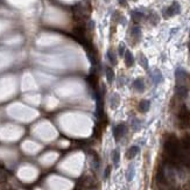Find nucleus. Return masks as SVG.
<instances>
[{
    "label": "nucleus",
    "mask_w": 190,
    "mask_h": 190,
    "mask_svg": "<svg viewBox=\"0 0 190 190\" xmlns=\"http://www.w3.org/2000/svg\"><path fill=\"white\" fill-rule=\"evenodd\" d=\"M113 163L114 166H118V163H119V152L118 151H114L113 152Z\"/></svg>",
    "instance_id": "nucleus-13"
},
{
    "label": "nucleus",
    "mask_w": 190,
    "mask_h": 190,
    "mask_svg": "<svg viewBox=\"0 0 190 190\" xmlns=\"http://www.w3.org/2000/svg\"><path fill=\"white\" fill-rule=\"evenodd\" d=\"M106 77H107V80H109L110 83H112V82H113L114 73L111 68H107V69H106Z\"/></svg>",
    "instance_id": "nucleus-12"
},
{
    "label": "nucleus",
    "mask_w": 190,
    "mask_h": 190,
    "mask_svg": "<svg viewBox=\"0 0 190 190\" xmlns=\"http://www.w3.org/2000/svg\"><path fill=\"white\" fill-rule=\"evenodd\" d=\"M189 50H190V42H189Z\"/></svg>",
    "instance_id": "nucleus-22"
},
{
    "label": "nucleus",
    "mask_w": 190,
    "mask_h": 190,
    "mask_svg": "<svg viewBox=\"0 0 190 190\" xmlns=\"http://www.w3.org/2000/svg\"><path fill=\"white\" fill-rule=\"evenodd\" d=\"M133 174H134L133 167H130V169L127 171V180H128V181H131V180L133 178Z\"/></svg>",
    "instance_id": "nucleus-17"
},
{
    "label": "nucleus",
    "mask_w": 190,
    "mask_h": 190,
    "mask_svg": "<svg viewBox=\"0 0 190 190\" xmlns=\"http://www.w3.org/2000/svg\"><path fill=\"white\" fill-rule=\"evenodd\" d=\"M125 133H126V126H125L124 124H120V125H118V126L114 127L113 134H114V139H115L117 141L120 140V139L124 136Z\"/></svg>",
    "instance_id": "nucleus-2"
},
{
    "label": "nucleus",
    "mask_w": 190,
    "mask_h": 190,
    "mask_svg": "<svg viewBox=\"0 0 190 190\" xmlns=\"http://www.w3.org/2000/svg\"><path fill=\"white\" fill-rule=\"evenodd\" d=\"M149 106H151V103L148 100H141L139 103V111L145 113V112H147L149 110Z\"/></svg>",
    "instance_id": "nucleus-6"
},
{
    "label": "nucleus",
    "mask_w": 190,
    "mask_h": 190,
    "mask_svg": "<svg viewBox=\"0 0 190 190\" xmlns=\"http://www.w3.org/2000/svg\"><path fill=\"white\" fill-rule=\"evenodd\" d=\"M139 61H140V63H141V65H142L144 68H147V67H148V64H147V59L145 58L144 55H140V56H139Z\"/></svg>",
    "instance_id": "nucleus-15"
},
{
    "label": "nucleus",
    "mask_w": 190,
    "mask_h": 190,
    "mask_svg": "<svg viewBox=\"0 0 190 190\" xmlns=\"http://www.w3.org/2000/svg\"><path fill=\"white\" fill-rule=\"evenodd\" d=\"M182 146L186 149H189L190 148V134L183 135V138H182Z\"/></svg>",
    "instance_id": "nucleus-10"
},
{
    "label": "nucleus",
    "mask_w": 190,
    "mask_h": 190,
    "mask_svg": "<svg viewBox=\"0 0 190 190\" xmlns=\"http://www.w3.org/2000/svg\"><path fill=\"white\" fill-rule=\"evenodd\" d=\"M107 56H109V58H110V61H111L112 64H115V63H117V61H115V55H114V53L112 50H110V51L107 53Z\"/></svg>",
    "instance_id": "nucleus-14"
},
{
    "label": "nucleus",
    "mask_w": 190,
    "mask_h": 190,
    "mask_svg": "<svg viewBox=\"0 0 190 190\" xmlns=\"http://www.w3.org/2000/svg\"><path fill=\"white\" fill-rule=\"evenodd\" d=\"M132 18H133V20L135 22H140L145 17H144V14L140 13V12H133V13H132Z\"/></svg>",
    "instance_id": "nucleus-11"
},
{
    "label": "nucleus",
    "mask_w": 190,
    "mask_h": 190,
    "mask_svg": "<svg viewBox=\"0 0 190 190\" xmlns=\"http://www.w3.org/2000/svg\"><path fill=\"white\" fill-rule=\"evenodd\" d=\"M178 12H180V5L175 1V2L171 4V6H169V7L167 8V11H166V17H173V15L177 14Z\"/></svg>",
    "instance_id": "nucleus-3"
},
{
    "label": "nucleus",
    "mask_w": 190,
    "mask_h": 190,
    "mask_svg": "<svg viewBox=\"0 0 190 190\" xmlns=\"http://www.w3.org/2000/svg\"><path fill=\"white\" fill-rule=\"evenodd\" d=\"M89 83H90L91 85L96 86V85H97V76H96V75H90V77H89Z\"/></svg>",
    "instance_id": "nucleus-16"
},
{
    "label": "nucleus",
    "mask_w": 190,
    "mask_h": 190,
    "mask_svg": "<svg viewBox=\"0 0 190 190\" xmlns=\"http://www.w3.org/2000/svg\"><path fill=\"white\" fill-rule=\"evenodd\" d=\"M124 50H125V48H124V46L121 44V46L119 47V54H120V55H123V54H124Z\"/></svg>",
    "instance_id": "nucleus-19"
},
{
    "label": "nucleus",
    "mask_w": 190,
    "mask_h": 190,
    "mask_svg": "<svg viewBox=\"0 0 190 190\" xmlns=\"http://www.w3.org/2000/svg\"><path fill=\"white\" fill-rule=\"evenodd\" d=\"M134 1H135V0H134Z\"/></svg>",
    "instance_id": "nucleus-23"
},
{
    "label": "nucleus",
    "mask_w": 190,
    "mask_h": 190,
    "mask_svg": "<svg viewBox=\"0 0 190 190\" xmlns=\"http://www.w3.org/2000/svg\"><path fill=\"white\" fill-rule=\"evenodd\" d=\"M175 76H176V80H177L178 83H182V82H184V80L187 79V74H186V71L182 70V69H177L176 73H175Z\"/></svg>",
    "instance_id": "nucleus-5"
},
{
    "label": "nucleus",
    "mask_w": 190,
    "mask_h": 190,
    "mask_svg": "<svg viewBox=\"0 0 190 190\" xmlns=\"http://www.w3.org/2000/svg\"><path fill=\"white\" fill-rule=\"evenodd\" d=\"M175 94L180 98H186L188 96V90H187V88L183 84H178L176 86V89H175Z\"/></svg>",
    "instance_id": "nucleus-4"
},
{
    "label": "nucleus",
    "mask_w": 190,
    "mask_h": 190,
    "mask_svg": "<svg viewBox=\"0 0 190 190\" xmlns=\"http://www.w3.org/2000/svg\"><path fill=\"white\" fill-rule=\"evenodd\" d=\"M169 190H181V189H178V188H175V187H173V188H170Z\"/></svg>",
    "instance_id": "nucleus-21"
},
{
    "label": "nucleus",
    "mask_w": 190,
    "mask_h": 190,
    "mask_svg": "<svg viewBox=\"0 0 190 190\" xmlns=\"http://www.w3.org/2000/svg\"><path fill=\"white\" fill-rule=\"evenodd\" d=\"M134 88H135L136 90H139V91H142V90L145 89V83H144V80H142L141 78H138V79L134 82Z\"/></svg>",
    "instance_id": "nucleus-9"
},
{
    "label": "nucleus",
    "mask_w": 190,
    "mask_h": 190,
    "mask_svg": "<svg viewBox=\"0 0 190 190\" xmlns=\"http://www.w3.org/2000/svg\"><path fill=\"white\" fill-rule=\"evenodd\" d=\"M119 2H120L121 5H125V4H126V2H125V0H119Z\"/></svg>",
    "instance_id": "nucleus-20"
},
{
    "label": "nucleus",
    "mask_w": 190,
    "mask_h": 190,
    "mask_svg": "<svg viewBox=\"0 0 190 190\" xmlns=\"http://www.w3.org/2000/svg\"><path fill=\"white\" fill-rule=\"evenodd\" d=\"M125 61H126V65L127 67H132L134 63V57L133 55L131 54V51H126V54H125Z\"/></svg>",
    "instance_id": "nucleus-8"
},
{
    "label": "nucleus",
    "mask_w": 190,
    "mask_h": 190,
    "mask_svg": "<svg viewBox=\"0 0 190 190\" xmlns=\"http://www.w3.org/2000/svg\"><path fill=\"white\" fill-rule=\"evenodd\" d=\"M178 119L181 120V123L184 125V126H187V125H189V120H190V112L189 110L187 109V106H184V105H182L181 107H180V110H178Z\"/></svg>",
    "instance_id": "nucleus-1"
},
{
    "label": "nucleus",
    "mask_w": 190,
    "mask_h": 190,
    "mask_svg": "<svg viewBox=\"0 0 190 190\" xmlns=\"http://www.w3.org/2000/svg\"><path fill=\"white\" fill-rule=\"evenodd\" d=\"M110 171H111V167H107V168H106V170H105V178H107V177H109Z\"/></svg>",
    "instance_id": "nucleus-18"
},
{
    "label": "nucleus",
    "mask_w": 190,
    "mask_h": 190,
    "mask_svg": "<svg viewBox=\"0 0 190 190\" xmlns=\"http://www.w3.org/2000/svg\"><path fill=\"white\" fill-rule=\"evenodd\" d=\"M138 153H139V147H136V146H132V147L126 152V157H127V159H133Z\"/></svg>",
    "instance_id": "nucleus-7"
}]
</instances>
